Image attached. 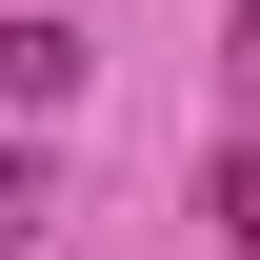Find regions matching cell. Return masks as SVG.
<instances>
[{"instance_id": "cell-1", "label": "cell", "mask_w": 260, "mask_h": 260, "mask_svg": "<svg viewBox=\"0 0 260 260\" xmlns=\"http://www.w3.org/2000/svg\"><path fill=\"white\" fill-rule=\"evenodd\" d=\"M0 100H80V20H20L0 40Z\"/></svg>"}, {"instance_id": "cell-2", "label": "cell", "mask_w": 260, "mask_h": 260, "mask_svg": "<svg viewBox=\"0 0 260 260\" xmlns=\"http://www.w3.org/2000/svg\"><path fill=\"white\" fill-rule=\"evenodd\" d=\"M200 220H220V240L260 260V140H240V160H220V180H200Z\"/></svg>"}]
</instances>
